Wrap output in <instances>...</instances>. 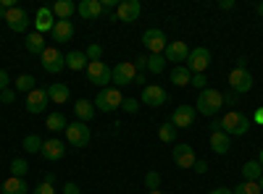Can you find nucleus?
<instances>
[{
	"instance_id": "nucleus-45",
	"label": "nucleus",
	"mask_w": 263,
	"mask_h": 194,
	"mask_svg": "<svg viewBox=\"0 0 263 194\" xmlns=\"http://www.w3.org/2000/svg\"><path fill=\"white\" fill-rule=\"evenodd\" d=\"M13 100H16L13 90H3V92H0V102H13Z\"/></svg>"
},
{
	"instance_id": "nucleus-21",
	"label": "nucleus",
	"mask_w": 263,
	"mask_h": 194,
	"mask_svg": "<svg viewBox=\"0 0 263 194\" xmlns=\"http://www.w3.org/2000/svg\"><path fill=\"white\" fill-rule=\"evenodd\" d=\"M229 144H232V137H227L224 132H213L211 134V149L216 155H227L229 153Z\"/></svg>"
},
{
	"instance_id": "nucleus-48",
	"label": "nucleus",
	"mask_w": 263,
	"mask_h": 194,
	"mask_svg": "<svg viewBox=\"0 0 263 194\" xmlns=\"http://www.w3.org/2000/svg\"><path fill=\"white\" fill-rule=\"evenodd\" d=\"M195 170H197V174H205V170H208V163H205V160H197V163H195Z\"/></svg>"
},
{
	"instance_id": "nucleus-9",
	"label": "nucleus",
	"mask_w": 263,
	"mask_h": 194,
	"mask_svg": "<svg viewBox=\"0 0 263 194\" xmlns=\"http://www.w3.org/2000/svg\"><path fill=\"white\" fill-rule=\"evenodd\" d=\"M135 79H137L135 63H116V66L111 69V81L119 84V87H124V84H132Z\"/></svg>"
},
{
	"instance_id": "nucleus-34",
	"label": "nucleus",
	"mask_w": 263,
	"mask_h": 194,
	"mask_svg": "<svg viewBox=\"0 0 263 194\" xmlns=\"http://www.w3.org/2000/svg\"><path fill=\"white\" fill-rule=\"evenodd\" d=\"M45 126L50 128V132H61V128H66L69 123H66V116H63V113H50Z\"/></svg>"
},
{
	"instance_id": "nucleus-10",
	"label": "nucleus",
	"mask_w": 263,
	"mask_h": 194,
	"mask_svg": "<svg viewBox=\"0 0 263 194\" xmlns=\"http://www.w3.org/2000/svg\"><path fill=\"white\" fill-rule=\"evenodd\" d=\"M6 24H8L11 32H27V27H29V13H27V8H21V6L11 8V11L6 13Z\"/></svg>"
},
{
	"instance_id": "nucleus-23",
	"label": "nucleus",
	"mask_w": 263,
	"mask_h": 194,
	"mask_svg": "<svg viewBox=\"0 0 263 194\" xmlns=\"http://www.w3.org/2000/svg\"><path fill=\"white\" fill-rule=\"evenodd\" d=\"M66 66H69L71 71H87L90 60H87V55L82 50H71L69 55H66Z\"/></svg>"
},
{
	"instance_id": "nucleus-11",
	"label": "nucleus",
	"mask_w": 263,
	"mask_h": 194,
	"mask_svg": "<svg viewBox=\"0 0 263 194\" xmlns=\"http://www.w3.org/2000/svg\"><path fill=\"white\" fill-rule=\"evenodd\" d=\"M87 79H90V84H98V87L111 84V69H108L103 60H95L87 66Z\"/></svg>"
},
{
	"instance_id": "nucleus-4",
	"label": "nucleus",
	"mask_w": 263,
	"mask_h": 194,
	"mask_svg": "<svg viewBox=\"0 0 263 194\" xmlns=\"http://www.w3.org/2000/svg\"><path fill=\"white\" fill-rule=\"evenodd\" d=\"M184 63H187L190 74H205V69L211 66V50L208 48H195V50H190Z\"/></svg>"
},
{
	"instance_id": "nucleus-38",
	"label": "nucleus",
	"mask_w": 263,
	"mask_h": 194,
	"mask_svg": "<svg viewBox=\"0 0 263 194\" xmlns=\"http://www.w3.org/2000/svg\"><path fill=\"white\" fill-rule=\"evenodd\" d=\"M121 111H124V113H137V111H140V100H135V97H124Z\"/></svg>"
},
{
	"instance_id": "nucleus-18",
	"label": "nucleus",
	"mask_w": 263,
	"mask_h": 194,
	"mask_svg": "<svg viewBox=\"0 0 263 194\" xmlns=\"http://www.w3.org/2000/svg\"><path fill=\"white\" fill-rule=\"evenodd\" d=\"M53 27H55L53 8H40L37 16H34V32L37 34H45V32H53Z\"/></svg>"
},
{
	"instance_id": "nucleus-12",
	"label": "nucleus",
	"mask_w": 263,
	"mask_h": 194,
	"mask_svg": "<svg viewBox=\"0 0 263 194\" xmlns=\"http://www.w3.org/2000/svg\"><path fill=\"white\" fill-rule=\"evenodd\" d=\"M140 13H142L140 0H121L119 8H116V16H119V21H124V24H132V21H137Z\"/></svg>"
},
{
	"instance_id": "nucleus-6",
	"label": "nucleus",
	"mask_w": 263,
	"mask_h": 194,
	"mask_svg": "<svg viewBox=\"0 0 263 194\" xmlns=\"http://www.w3.org/2000/svg\"><path fill=\"white\" fill-rule=\"evenodd\" d=\"M40 60H42V69H45L48 74H61L66 69V55L61 50H55V48H45L42 55H40Z\"/></svg>"
},
{
	"instance_id": "nucleus-1",
	"label": "nucleus",
	"mask_w": 263,
	"mask_h": 194,
	"mask_svg": "<svg viewBox=\"0 0 263 194\" xmlns=\"http://www.w3.org/2000/svg\"><path fill=\"white\" fill-rule=\"evenodd\" d=\"M224 107V95L218 92V90H211V87H205L200 95H197V102H195V111L197 113H203V116H216L218 111Z\"/></svg>"
},
{
	"instance_id": "nucleus-28",
	"label": "nucleus",
	"mask_w": 263,
	"mask_h": 194,
	"mask_svg": "<svg viewBox=\"0 0 263 194\" xmlns=\"http://www.w3.org/2000/svg\"><path fill=\"white\" fill-rule=\"evenodd\" d=\"M242 176H245V181H260L263 165H260L258 160H248V163L242 165Z\"/></svg>"
},
{
	"instance_id": "nucleus-22",
	"label": "nucleus",
	"mask_w": 263,
	"mask_h": 194,
	"mask_svg": "<svg viewBox=\"0 0 263 194\" xmlns=\"http://www.w3.org/2000/svg\"><path fill=\"white\" fill-rule=\"evenodd\" d=\"M53 39L55 42H69L74 37V24L71 21H55V27H53Z\"/></svg>"
},
{
	"instance_id": "nucleus-3",
	"label": "nucleus",
	"mask_w": 263,
	"mask_h": 194,
	"mask_svg": "<svg viewBox=\"0 0 263 194\" xmlns=\"http://www.w3.org/2000/svg\"><path fill=\"white\" fill-rule=\"evenodd\" d=\"M121 102H124V97H121V92H119L116 87H105V90H100L98 97H95V111H100V113H114V111H119V107H121Z\"/></svg>"
},
{
	"instance_id": "nucleus-50",
	"label": "nucleus",
	"mask_w": 263,
	"mask_h": 194,
	"mask_svg": "<svg viewBox=\"0 0 263 194\" xmlns=\"http://www.w3.org/2000/svg\"><path fill=\"white\" fill-rule=\"evenodd\" d=\"M208 194H232V189H224V186H221V189H211Z\"/></svg>"
},
{
	"instance_id": "nucleus-2",
	"label": "nucleus",
	"mask_w": 263,
	"mask_h": 194,
	"mask_svg": "<svg viewBox=\"0 0 263 194\" xmlns=\"http://www.w3.org/2000/svg\"><path fill=\"white\" fill-rule=\"evenodd\" d=\"M221 132L227 137H242V134L250 132V118L242 116V113H237V111H229L221 118Z\"/></svg>"
},
{
	"instance_id": "nucleus-27",
	"label": "nucleus",
	"mask_w": 263,
	"mask_h": 194,
	"mask_svg": "<svg viewBox=\"0 0 263 194\" xmlns=\"http://www.w3.org/2000/svg\"><path fill=\"white\" fill-rule=\"evenodd\" d=\"M0 191H3V194H27V181H24V179L11 176V179H6V181H3Z\"/></svg>"
},
{
	"instance_id": "nucleus-40",
	"label": "nucleus",
	"mask_w": 263,
	"mask_h": 194,
	"mask_svg": "<svg viewBox=\"0 0 263 194\" xmlns=\"http://www.w3.org/2000/svg\"><path fill=\"white\" fill-rule=\"evenodd\" d=\"M145 186L153 191V189H158L161 186V174H156V170H150V174L145 176Z\"/></svg>"
},
{
	"instance_id": "nucleus-32",
	"label": "nucleus",
	"mask_w": 263,
	"mask_h": 194,
	"mask_svg": "<svg viewBox=\"0 0 263 194\" xmlns=\"http://www.w3.org/2000/svg\"><path fill=\"white\" fill-rule=\"evenodd\" d=\"M163 69H166L163 55H147V71L150 74H163Z\"/></svg>"
},
{
	"instance_id": "nucleus-42",
	"label": "nucleus",
	"mask_w": 263,
	"mask_h": 194,
	"mask_svg": "<svg viewBox=\"0 0 263 194\" xmlns=\"http://www.w3.org/2000/svg\"><path fill=\"white\" fill-rule=\"evenodd\" d=\"M34 194H55V189H53V184H45V181H42L40 186H34Z\"/></svg>"
},
{
	"instance_id": "nucleus-37",
	"label": "nucleus",
	"mask_w": 263,
	"mask_h": 194,
	"mask_svg": "<svg viewBox=\"0 0 263 194\" xmlns=\"http://www.w3.org/2000/svg\"><path fill=\"white\" fill-rule=\"evenodd\" d=\"M24 149H27V153H40V149H42V139L37 134L24 137Z\"/></svg>"
},
{
	"instance_id": "nucleus-43",
	"label": "nucleus",
	"mask_w": 263,
	"mask_h": 194,
	"mask_svg": "<svg viewBox=\"0 0 263 194\" xmlns=\"http://www.w3.org/2000/svg\"><path fill=\"white\" fill-rule=\"evenodd\" d=\"M8 84H11V79H8V71H6V69H0V92H3V90H8Z\"/></svg>"
},
{
	"instance_id": "nucleus-16",
	"label": "nucleus",
	"mask_w": 263,
	"mask_h": 194,
	"mask_svg": "<svg viewBox=\"0 0 263 194\" xmlns=\"http://www.w3.org/2000/svg\"><path fill=\"white\" fill-rule=\"evenodd\" d=\"M190 55V48H187V42H168L166 50H163V58L166 63H184Z\"/></svg>"
},
{
	"instance_id": "nucleus-33",
	"label": "nucleus",
	"mask_w": 263,
	"mask_h": 194,
	"mask_svg": "<svg viewBox=\"0 0 263 194\" xmlns=\"http://www.w3.org/2000/svg\"><path fill=\"white\" fill-rule=\"evenodd\" d=\"M34 84H37V81H34V76H32V74H21V76L16 79V90L29 95V92L34 90Z\"/></svg>"
},
{
	"instance_id": "nucleus-30",
	"label": "nucleus",
	"mask_w": 263,
	"mask_h": 194,
	"mask_svg": "<svg viewBox=\"0 0 263 194\" xmlns=\"http://www.w3.org/2000/svg\"><path fill=\"white\" fill-rule=\"evenodd\" d=\"M45 48H48V45H45V37H42V34H37V32L27 34V50H29V53L42 55V50H45Z\"/></svg>"
},
{
	"instance_id": "nucleus-29",
	"label": "nucleus",
	"mask_w": 263,
	"mask_h": 194,
	"mask_svg": "<svg viewBox=\"0 0 263 194\" xmlns=\"http://www.w3.org/2000/svg\"><path fill=\"white\" fill-rule=\"evenodd\" d=\"M192 81V74L187 66H174L171 71V84H177V87H187V84Z\"/></svg>"
},
{
	"instance_id": "nucleus-49",
	"label": "nucleus",
	"mask_w": 263,
	"mask_h": 194,
	"mask_svg": "<svg viewBox=\"0 0 263 194\" xmlns=\"http://www.w3.org/2000/svg\"><path fill=\"white\" fill-rule=\"evenodd\" d=\"M253 121H255V123H263V107H258V111H255Z\"/></svg>"
},
{
	"instance_id": "nucleus-17",
	"label": "nucleus",
	"mask_w": 263,
	"mask_h": 194,
	"mask_svg": "<svg viewBox=\"0 0 263 194\" xmlns=\"http://www.w3.org/2000/svg\"><path fill=\"white\" fill-rule=\"evenodd\" d=\"M174 163L179 168H195V163H197L195 149L190 144H174Z\"/></svg>"
},
{
	"instance_id": "nucleus-35",
	"label": "nucleus",
	"mask_w": 263,
	"mask_h": 194,
	"mask_svg": "<svg viewBox=\"0 0 263 194\" xmlns=\"http://www.w3.org/2000/svg\"><path fill=\"white\" fill-rule=\"evenodd\" d=\"M232 194H263L258 181H242V184H237V189Z\"/></svg>"
},
{
	"instance_id": "nucleus-31",
	"label": "nucleus",
	"mask_w": 263,
	"mask_h": 194,
	"mask_svg": "<svg viewBox=\"0 0 263 194\" xmlns=\"http://www.w3.org/2000/svg\"><path fill=\"white\" fill-rule=\"evenodd\" d=\"M177 134H179V128L174 126L171 121H168V123H163V126L158 128V137H161V142H168V144L177 142Z\"/></svg>"
},
{
	"instance_id": "nucleus-39",
	"label": "nucleus",
	"mask_w": 263,
	"mask_h": 194,
	"mask_svg": "<svg viewBox=\"0 0 263 194\" xmlns=\"http://www.w3.org/2000/svg\"><path fill=\"white\" fill-rule=\"evenodd\" d=\"M84 55H87V60H90V63H95V60L103 58V48L100 45H90V48L84 50Z\"/></svg>"
},
{
	"instance_id": "nucleus-52",
	"label": "nucleus",
	"mask_w": 263,
	"mask_h": 194,
	"mask_svg": "<svg viewBox=\"0 0 263 194\" xmlns=\"http://www.w3.org/2000/svg\"><path fill=\"white\" fill-rule=\"evenodd\" d=\"M224 102H227V105H234V92H232V95H224Z\"/></svg>"
},
{
	"instance_id": "nucleus-15",
	"label": "nucleus",
	"mask_w": 263,
	"mask_h": 194,
	"mask_svg": "<svg viewBox=\"0 0 263 194\" xmlns=\"http://www.w3.org/2000/svg\"><path fill=\"white\" fill-rule=\"evenodd\" d=\"M195 105H179L177 111H174V116H171V123L177 126V128H190L192 123H195Z\"/></svg>"
},
{
	"instance_id": "nucleus-25",
	"label": "nucleus",
	"mask_w": 263,
	"mask_h": 194,
	"mask_svg": "<svg viewBox=\"0 0 263 194\" xmlns=\"http://www.w3.org/2000/svg\"><path fill=\"white\" fill-rule=\"evenodd\" d=\"M74 113H77V118H79L82 123L92 121V116H95V102H90V100H77Z\"/></svg>"
},
{
	"instance_id": "nucleus-41",
	"label": "nucleus",
	"mask_w": 263,
	"mask_h": 194,
	"mask_svg": "<svg viewBox=\"0 0 263 194\" xmlns=\"http://www.w3.org/2000/svg\"><path fill=\"white\" fill-rule=\"evenodd\" d=\"M190 84H195V87L203 92V90H205V84H208V79H205V74H192V81H190Z\"/></svg>"
},
{
	"instance_id": "nucleus-47",
	"label": "nucleus",
	"mask_w": 263,
	"mask_h": 194,
	"mask_svg": "<svg viewBox=\"0 0 263 194\" xmlns=\"http://www.w3.org/2000/svg\"><path fill=\"white\" fill-rule=\"evenodd\" d=\"M100 6H103V11H111V8H119V3H116V0H100Z\"/></svg>"
},
{
	"instance_id": "nucleus-20",
	"label": "nucleus",
	"mask_w": 263,
	"mask_h": 194,
	"mask_svg": "<svg viewBox=\"0 0 263 194\" xmlns=\"http://www.w3.org/2000/svg\"><path fill=\"white\" fill-rule=\"evenodd\" d=\"M77 11H79V16L82 18H98L100 13H103V6H100V0H82V3L77 6Z\"/></svg>"
},
{
	"instance_id": "nucleus-56",
	"label": "nucleus",
	"mask_w": 263,
	"mask_h": 194,
	"mask_svg": "<svg viewBox=\"0 0 263 194\" xmlns=\"http://www.w3.org/2000/svg\"><path fill=\"white\" fill-rule=\"evenodd\" d=\"M258 13H260V16H263V3H260V6H258Z\"/></svg>"
},
{
	"instance_id": "nucleus-8",
	"label": "nucleus",
	"mask_w": 263,
	"mask_h": 194,
	"mask_svg": "<svg viewBox=\"0 0 263 194\" xmlns=\"http://www.w3.org/2000/svg\"><path fill=\"white\" fill-rule=\"evenodd\" d=\"M229 87H232L234 95H245V92H250V90H253V76H250V71L237 66V69L229 74Z\"/></svg>"
},
{
	"instance_id": "nucleus-46",
	"label": "nucleus",
	"mask_w": 263,
	"mask_h": 194,
	"mask_svg": "<svg viewBox=\"0 0 263 194\" xmlns=\"http://www.w3.org/2000/svg\"><path fill=\"white\" fill-rule=\"evenodd\" d=\"M135 69H137V74H140V69H147V55H140L135 60Z\"/></svg>"
},
{
	"instance_id": "nucleus-54",
	"label": "nucleus",
	"mask_w": 263,
	"mask_h": 194,
	"mask_svg": "<svg viewBox=\"0 0 263 194\" xmlns=\"http://www.w3.org/2000/svg\"><path fill=\"white\" fill-rule=\"evenodd\" d=\"M147 194H163L161 189H153V191H147Z\"/></svg>"
},
{
	"instance_id": "nucleus-7",
	"label": "nucleus",
	"mask_w": 263,
	"mask_h": 194,
	"mask_svg": "<svg viewBox=\"0 0 263 194\" xmlns=\"http://www.w3.org/2000/svg\"><path fill=\"white\" fill-rule=\"evenodd\" d=\"M142 45H145V50H147L150 55H163L168 39H166V34H163L161 29H147V32L142 34Z\"/></svg>"
},
{
	"instance_id": "nucleus-57",
	"label": "nucleus",
	"mask_w": 263,
	"mask_h": 194,
	"mask_svg": "<svg viewBox=\"0 0 263 194\" xmlns=\"http://www.w3.org/2000/svg\"><path fill=\"white\" fill-rule=\"evenodd\" d=\"M258 186H260V191H263V176H260V181H258Z\"/></svg>"
},
{
	"instance_id": "nucleus-13",
	"label": "nucleus",
	"mask_w": 263,
	"mask_h": 194,
	"mask_svg": "<svg viewBox=\"0 0 263 194\" xmlns=\"http://www.w3.org/2000/svg\"><path fill=\"white\" fill-rule=\"evenodd\" d=\"M166 90L158 87V84H145L142 87V105H150V107H161L166 102Z\"/></svg>"
},
{
	"instance_id": "nucleus-14",
	"label": "nucleus",
	"mask_w": 263,
	"mask_h": 194,
	"mask_svg": "<svg viewBox=\"0 0 263 194\" xmlns=\"http://www.w3.org/2000/svg\"><path fill=\"white\" fill-rule=\"evenodd\" d=\"M48 102H50L48 90H40V87H34V90L27 95V111H29V113H42V111L48 107Z\"/></svg>"
},
{
	"instance_id": "nucleus-24",
	"label": "nucleus",
	"mask_w": 263,
	"mask_h": 194,
	"mask_svg": "<svg viewBox=\"0 0 263 194\" xmlns=\"http://www.w3.org/2000/svg\"><path fill=\"white\" fill-rule=\"evenodd\" d=\"M69 84H50L48 87V97H50V102H55V105H63V102H69Z\"/></svg>"
},
{
	"instance_id": "nucleus-19",
	"label": "nucleus",
	"mask_w": 263,
	"mask_h": 194,
	"mask_svg": "<svg viewBox=\"0 0 263 194\" xmlns=\"http://www.w3.org/2000/svg\"><path fill=\"white\" fill-rule=\"evenodd\" d=\"M66 153V144L61 139H48V142H42V149H40V155L45 158V160H61Z\"/></svg>"
},
{
	"instance_id": "nucleus-44",
	"label": "nucleus",
	"mask_w": 263,
	"mask_h": 194,
	"mask_svg": "<svg viewBox=\"0 0 263 194\" xmlns=\"http://www.w3.org/2000/svg\"><path fill=\"white\" fill-rule=\"evenodd\" d=\"M63 194H82V191H79V186L74 181H66L63 184Z\"/></svg>"
},
{
	"instance_id": "nucleus-36",
	"label": "nucleus",
	"mask_w": 263,
	"mask_h": 194,
	"mask_svg": "<svg viewBox=\"0 0 263 194\" xmlns=\"http://www.w3.org/2000/svg\"><path fill=\"white\" fill-rule=\"evenodd\" d=\"M27 170H29L27 160H21V158H16V160L11 163V174H13L16 179H24V176H27Z\"/></svg>"
},
{
	"instance_id": "nucleus-53",
	"label": "nucleus",
	"mask_w": 263,
	"mask_h": 194,
	"mask_svg": "<svg viewBox=\"0 0 263 194\" xmlns=\"http://www.w3.org/2000/svg\"><path fill=\"white\" fill-rule=\"evenodd\" d=\"M6 13H8V11H6L3 6H0V18H6Z\"/></svg>"
},
{
	"instance_id": "nucleus-55",
	"label": "nucleus",
	"mask_w": 263,
	"mask_h": 194,
	"mask_svg": "<svg viewBox=\"0 0 263 194\" xmlns=\"http://www.w3.org/2000/svg\"><path fill=\"white\" fill-rule=\"evenodd\" d=\"M258 163H260V165H263V149H260V155H258Z\"/></svg>"
},
{
	"instance_id": "nucleus-5",
	"label": "nucleus",
	"mask_w": 263,
	"mask_h": 194,
	"mask_svg": "<svg viewBox=\"0 0 263 194\" xmlns=\"http://www.w3.org/2000/svg\"><path fill=\"white\" fill-rule=\"evenodd\" d=\"M90 137H92L90 134V126L82 123V121L66 126V139H69L71 147H87V144H90Z\"/></svg>"
},
{
	"instance_id": "nucleus-51",
	"label": "nucleus",
	"mask_w": 263,
	"mask_h": 194,
	"mask_svg": "<svg viewBox=\"0 0 263 194\" xmlns=\"http://www.w3.org/2000/svg\"><path fill=\"white\" fill-rule=\"evenodd\" d=\"M234 3H232V0H221V3H218V8H224V11H229Z\"/></svg>"
},
{
	"instance_id": "nucleus-26",
	"label": "nucleus",
	"mask_w": 263,
	"mask_h": 194,
	"mask_svg": "<svg viewBox=\"0 0 263 194\" xmlns=\"http://www.w3.org/2000/svg\"><path fill=\"white\" fill-rule=\"evenodd\" d=\"M77 11V6L71 3V0H58V3L53 6V16L58 21H71V13Z\"/></svg>"
}]
</instances>
